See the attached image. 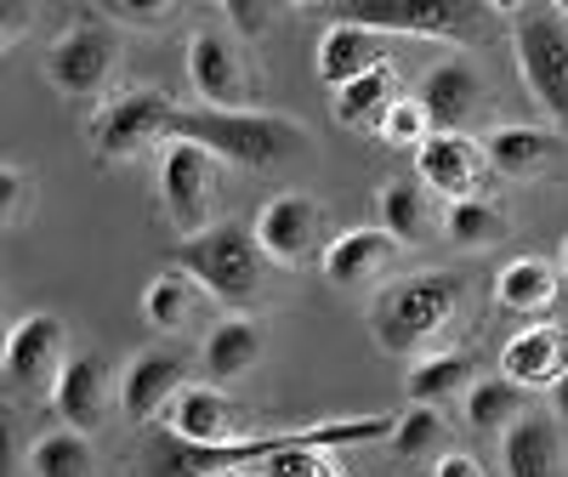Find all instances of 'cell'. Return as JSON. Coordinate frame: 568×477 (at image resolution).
<instances>
[{
    "mask_svg": "<svg viewBox=\"0 0 568 477\" xmlns=\"http://www.w3.org/2000/svg\"><path fill=\"white\" fill-rule=\"evenodd\" d=\"M393 420L398 415H353V420H313V426H291V433H267V438H240V444H187L176 433H149V449H142V477H222V471H251L267 455L291 449V444H324V449H342V444H375V438H393Z\"/></svg>",
    "mask_w": 568,
    "mask_h": 477,
    "instance_id": "6da1fadb",
    "label": "cell"
},
{
    "mask_svg": "<svg viewBox=\"0 0 568 477\" xmlns=\"http://www.w3.org/2000/svg\"><path fill=\"white\" fill-rule=\"evenodd\" d=\"M171 142H194L216 165H240V171H273L313 149L302 120L262 114V109H176Z\"/></svg>",
    "mask_w": 568,
    "mask_h": 477,
    "instance_id": "7a4b0ae2",
    "label": "cell"
},
{
    "mask_svg": "<svg viewBox=\"0 0 568 477\" xmlns=\"http://www.w3.org/2000/svg\"><path fill=\"white\" fill-rule=\"evenodd\" d=\"M176 273H187L227 313H251L267 296V256L245 222H211L176 245Z\"/></svg>",
    "mask_w": 568,
    "mask_h": 477,
    "instance_id": "3957f363",
    "label": "cell"
},
{
    "mask_svg": "<svg viewBox=\"0 0 568 477\" xmlns=\"http://www.w3.org/2000/svg\"><path fill=\"white\" fill-rule=\"evenodd\" d=\"M460 313V278L433 267V273H409V278H393L375 291V313H369V329L387 353L409 358L420 347H433L444 329L455 324Z\"/></svg>",
    "mask_w": 568,
    "mask_h": 477,
    "instance_id": "277c9868",
    "label": "cell"
},
{
    "mask_svg": "<svg viewBox=\"0 0 568 477\" xmlns=\"http://www.w3.org/2000/svg\"><path fill=\"white\" fill-rule=\"evenodd\" d=\"M511 52L529 98L568 125V18L557 7H517L511 12Z\"/></svg>",
    "mask_w": 568,
    "mask_h": 477,
    "instance_id": "5b68a950",
    "label": "cell"
},
{
    "mask_svg": "<svg viewBox=\"0 0 568 477\" xmlns=\"http://www.w3.org/2000/svg\"><path fill=\"white\" fill-rule=\"evenodd\" d=\"M171 120H176V98L142 85V91L109 98L98 114H91L85 136L103 160H136L142 149H154V142H171Z\"/></svg>",
    "mask_w": 568,
    "mask_h": 477,
    "instance_id": "8992f818",
    "label": "cell"
},
{
    "mask_svg": "<svg viewBox=\"0 0 568 477\" xmlns=\"http://www.w3.org/2000/svg\"><path fill=\"white\" fill-rule=\"evenodd\" d=\"M478 7L455 0H347L336 7V23H358L369 34H415V40H471L478 34Z\"/></svg>",
    "mask_w": 568,
    "mask_h": 477,
    "instance_id": "52a82bcc",
    "label": "cell"
},
{
    "mask_svg": "<svg viewBox=\"0 0 568 477\" xmlns=\"http://www.w3.org/2000/svg\"><path fill=\"white\" fill-rule=\"evenodd\" d=\"M69 364V324L58 313H23L0 336V380L18 393H52Z\"/></svg>",
    "mask_w": 568,
    "mask_h": 477,
    "instance_id": "ba28073f",
    "label": "cell"
},
{
    "mask_svg": "<svg viewBox=\"0 0 568 477\" xmlns=\"http://www.w3.org/2000/svg\"><path fill=\"white\" fill-rule=\"evenodd\" d=\"M216 160L194 142H165L160 149V205L171 216V227L182 238H194L211 227V211H216Z\"/></svg>",
    "mask_w": 568,
    "mask_h": 477,
    "instance_id": "9c48e42d",
    "label": "cell"
},
{
    "mask_svg": "<svg viewBox=\"0 0 568 477\" xmlns=\"http://www.w3.org/2000/svg\"><path fill=\"white\" fill-rule=\"evenodd\" d=\"M256 245L267 256V267H307V262H324V211L313 194H273L256 222Z\"/></svg>",
    "mask_w": 568,
    "mask_h": 477,
    "instance_id": "30bf717a",
    "label": "cell"
},
{
    "mask_svg": "<svg viewBox=\"0 0 568 477\" xmlns=\"http://www.w3.org/2000/svg\"><path fill=\"white\" fill-rule=\"evenodd\" d=\"M120 69V34L114 23H74L58 45L52 58H45V80H52L63 98H98V91L114 80Z\"/></svg>",
    "mask_w": 568,
    "mask_h": 477,
    "instance_id": "8fae6325",
    "label": "cell"
},
{
    "mask_svg": "<svg viewBox=\"0 0 568 477\" xmlns=\"http://www.w3.org/2000/svg\"><path fill=\"white\" fill-rule=\"evenodd\" d=\"M187 80L205 109H251V63L227 29H200L187 40Z\"/></svg>",
    "mask_w": 568,
    "mask_h": 477,
    "instance_id": "7c38bea8",
    "label": "cell"
},
{
    "mask_svg": "<svg viewBox=\"0 0 568 477\" xmlns=\"http://www.w3.org/2000/svg\"><path fill=\"white\" fill-rule=\"evenodd\" d=\"M415 165H420V187L426 194H438L449 205L460 200H478V187L489 176V160H484V142L478 136H466V131H433L415 149Z\"/></svg>",
    "mask_w": 568,
    "mask_h": 477,
    "instance_id": "4fadbf2b",
    "label": "cell"
},
{
    "mask_svg": "<svg viewBox=\"0 0 568 477\" xmlns=\"http://www.w3.org/2000/svg\"><path fill=\"white\" fill-rule=\"evenodd\" d=\"M187 387V358L176 347H149L125 364V375L114 380V404L131 426H149L171 409V398Z\"/></svg>",
    "mask_w": 568,
    "mask_h": 477,
    "instance_id": "5bb4252c",
    "label": "cell"
},
{
    "mask_svg": "<svg viewBox=\"0 0 568 477\" xmlns=\"http://www.w3.org/2000/svg\"><path fill=\"white\" fill-rule=\"evenodd\" d=\"M165 433H176V438H187V444H205V449L251 438L240 404H233L222 387H211V380H187V387L171 398V409H165Z\"/></svg>",
    "mask_w": 568,
    "mask_h": 477,
    "instance_id": "9a60e30c",
    "label": "cell"
},
{
    "mask_svg": "<svg viewBox=\"0 0 568 477\" xmlns=\"http://www.w3.org/2000/svg\"><path fill=\"white\" fill-rule=\"evenodd\" d=\"M562 369H568V329L562 324L517 329L500 353V380H511L517 393H551Z\"/></svg>",
    "mask_w": 568,
    "mask_h": 477,
    "instance_id": "2e32d148",
    "label": "cell"
},
{
    "mask_svg": "<svg viewBox=\"0 0 568 477\" xmlns=\"http://www.w3.org/2000/svg\"><path fill=\"white\" fill-rule=\"evenodd\" d=\"M109 398H114V369L98 358V353H69L58 387H52V404H58V420L69 433H91V426H103L109 415Z\"/></svg>",
    "mask_w": 568,
    "mask_h": 477,
    "instance_id": "e0dca14e",
    "label": "cell"
},
{
    "mask_svg": "<svg viewBox=\"0 0 568 477\" xmlns=\"http://www.w3.org/2000/svg\"><path fill=\"white\" fill-rule=\"evenodd\" d=\"M415 103H420L426 120H433V131H466V120L484 109V74L466 58H449L420 80Z\"/></svg>",
    "mask_w": 568,
    "mask_h": 477,
    "instance_id": "ac0fdd59",
    "label": "cell"
},
{
    "mask_svg": "<svg viewBox=\"0 0 568 477\" xmlns=\"http://www.w3.org/2000/svg\"><path fill=\"white\" fill-rule=\"evenodd\" d=\"M500 471L506 477H562V426L557 415H517L500 433Z\"/></svg>",
    "mask_w": 568,
    "mask_h": 477,
    "instance_id": "d6986e66",
    "label": "cell"
},
{
    "mask_svg": "<svg viewBox=\"0 0 568 477\" xmlns=\"http://www.w3.org/2000/svg\"><path fill=\"white\" fill-rule=\"evenodd\" d=\"M387 63H393L387 58V34H369L358 23H329L318 34V80L329 91H342V85H353V80H364L375 69H387Z\"/></svg>",
    "mask_w": 568,
    "mask_h": 477,
    "instance_id": "ffe728a7",
    "label": "cell"
},
{
    "mask_svg": "<svg viewBox=\"0 0 568 477\" xmlns=\"http://www.w3.org/2000/svg\"><path fill=\"white\" fill-rule=\"evenodd\" d=\"M256 364H262V324H256L251 313H222V318L211 324L205 347H200L205 380L227 393V380H245Z\"/></svg>",
    "mask_w": 568,
    "mask_h": 477,
    "instance_id": "44dd1931",
    "label": "cell"
},
{
    "mask_svg": "<svg viewBox=\"0 0 568 477\" xmlns=\"http://www.w3.org/2000/svg\"><path fill=\"white\" fill-rule=\"evenodd\" d=\"M393 256H398V245L382 227H347L342 238L324 245V273H329V284H342V291H369V284L393 267Z\"/></svg>",
    "mask_w": 568,
    "mask_h": 477,
    "instance_id": "7402d4cb",
    "label": "cell"
},
{
    "mask_svg": "<svg viewBox=\"0 0 568 477\" xmlns=\"http://www.w3.org/2000/svg\"><path fill=\"white\" fill-rule=\"evenodd\" d=\"M557 154H562V149H557V136L540 131V125H495V131L484 136V160H489V171H495V176H511V182L540 176Z\"/></svg>",
    "mask_w": 568,
    "mask_h": 477,
    "instance_id": "603a6c76",
    "label": "cell"
},
{
    "mask_svg": "<svg viewBox=\"0 0 568 477\" xmlns=\"http://www.w3.org/2000/svg\"><path fill=\"white\" fill-rule=\"evenodd\" d=\"M557 267L546 256H511L500 273H495V302L511 307V313H546L557 302Z\"/></svg>",
    "mask_w": 568,
    "mask_h": 477,
    "instance_id": "cb8c5ba5",
    "label": "cell"
},
{
    "mask_svg": "<svg viewBox=\"0 0 568 477\" xmlns=\"http://www.w3.org/2000/svg\"><path fill=\"white\" fill-rule=\"evenodd\" d=\"M466 380H478V369H471V353H420L404 375V393L409 404H426L438 409L444 398L466 393Z\"/></svg>",
    "mask_w": 568,
    "mask_h": 477,
    "instance_id": "d4e9b609",
    "label": "cell"
},
{
    "mask_svg": "<svg viewBox=\"0 0 568 477\" xmlns=\"http://www.w3.org/2000/svg\"><path fill=\"white\" fill-rule=\"evenodd\" d=\"M200 302H205L200 284L187 273H176V267H165L160 278H149V291H142V318H149L154 329H165V336H176V329L194 324Z\"/></svg>",
    "mask_w": 568,
    "mask_h": 477,
    "instance_id": "484cf974",
    "label": "cell"
},
{
    "mask_svg": "<svg viewBox=\"0 0 568 477\" xmlns=\"http://www.w3.org/2000/svg\"><path fill=\"white\" fill-rule=\"evenodd\" d=\"M393 103H398V74L387 63V69H375V74H364V80H353V85L336 91V120L347 131H382V120H387Z\"/></svg>",
    "mask_w": 568,
    "mask_h": 477,
    "instance_id": "4316f807",
    "label": "cell"
},
{
    "mask_svg": "<svg viewBox=\"0 0 568 477\" xmlns=\"http://www.w3.org/2000/svg\"><path fill=\"white\" fill-rule=\"evenodd\" d=\"M444 233L455 238V245H466V251H489V245H500V238L511 233V222H506V211L495 205V200H460V205H449L444 211Z\"/></svg>",
    "mask_w": 568,
    "mask_h": 477,
    "instance_id": "83f0119b",
    "label": "cell"
},
{
    "mask_svg": "<svg viewBox=\"0 0 568 477\" xmlns=\"http://www.w3.org/2000/svg\"><path fill=\"white\" fill-rule=\"evenodd\" d=\"M426 187L409 182V176H393L382 187V233L393 238V245H415V238L426 233Z\"/></svg>",
    "mask_w": 568,
    "mask_h": 477,
    "instance_id": "f1b7e54d",
    "label": "cell"
},
{
    "mask_svg": "<svg viewBox=\"0 0 568 477\" xmlns=\"http://www.w3.org/2000/svg\"><path fill=\"white\" fill-rule=\"evenodd\" d=\"M91 466H98V455H91V438L69 433V426L34 438V449H29V471H34V477H91Z\"/></svg>",
    "mask_w": 568,
    "mask_h": 477,
    "instance_id": "f546056e",
    "label": "cell"
},
{
    "mask_svg": "<svg viewBox=\"0 0 568 477\" xmlns=\"http://www.w3.org/2000/svg\"><path fill=\"white\" fill-rule=\"evenodd\" d=\"M524 398L529 393H517L511 380H471L466 387V426H478V433H506V426L524 415Z\"/></svg>",
    "mask_w": 568,
    "mask_h": 477,
    "instance_id": "4dcf8cb0",
    "label": "cell"
},
{
    "mask_svg": "<svg viewBox=\"0 0 568 477\" xmlns=\"http://www.w3.org/2000/svg\"><path fill=\"white\" fill-rule=\"evenodd\" d=\"M256 477H342V460L329 455L324 444H291V449H278L267 455L262 466H251Z\"/></svg>",
    "mask_w": 568,
    "mask_h": 477,
    "instance_id": "1f68e13d",
    "label": "cell"
},
{
    "mask_svg": "<svg viewBox=\"0 0 568 477\" xmlns=\"http://www.w3.org/2000/svg\"><path fill=\"white\" fill-rule=\"evenodd\" d=\"M438 438H444V415L426 409V404H409V409L393 420V449H398L404 460H415V455H426V449H438Z\"/></svg>",
    "mask_w": 568,
    "mask_h": 477,
    "instance_id": "d6a6232c",
    "label": "cell"
},
{
    "mask_svg": "<svg viewBox=\"0 0 568 477\" xmlns=\"http://www.w3.org/2000/svg\"><path fill=\"white\" fill-rule=\"evenodd\" d=\"M375 136H382L387 149H409V154H415L420 142L433 136V120L420 114V103H415V98H398V103L387 109V120H382V131H375Z\"/></svg>",
    "mask_w": 568,
    "mask_h": 477,
    "instance_id": "836d02e7",
    "label": "cell"
},
{
    "mask_svg": "<svg viewBox=\"0 0 568 477\" xmlns=\"http://www.w3.org/2000/svg\"><path fill=\"white\" fill-rule=\"evenodd\" d=\"M222 12H227V23L240 29V34H262V29H267V23H273L284 7H278V0H227Z\"/></svg>",
    "mask_w": 568,
    "mask_h": 477,
    "instance_id": "e575fe53",
    "label": "cell"
},
{
    "mask_svg": "<svg viewBox=\"0 0 568 477\" xmlns=\"http://www.w3.org/2000/svg\"><path fill=\"white\" fill-rule=\"evenodd\" d=\"M29 205V176L18 165H0V227H12Z\"/></svg>",
    "mask_w": 568,
    "mask_h": 477,
    "instance_id": "d590c367",
    "label": "cell"
},
{
    "mask_svg": "<svg viewBox=\"0 0 568 477\" xmlns=\"http://www.w3.org/2000/svg\"><path fill=\"white\" fill-rule=\"evenodd\" d=\"M171 7H160V0H149V7H142V0H114V7H103V18H120V23H160Z\"/></svg>",
    "mask_w": 568,
    "mask_h": 477,
    "instance_id": "8d00e7d4",
    "label": "cell"
},
{
    "mask_svg": "<svg viewBox=\"0 0 568 477\" xmlns=\"http://www.w3.org/2000/svg\"><path fill=\"white\" fill-rule=\"evenodd\" d=\"M433 477H484V466H478V455H466V449H449V455H438Z\"/></svg>",
    "mask_w": 568,
    "mask_h": 477,
    "instance_id": "74e56055",
    "label": "cell"
},
{
    "mask_svg": "<svg viewBox=\"0 0 568 477\" xmlns=\"http://www.w3.org/2000/svg\"><path fill=\"white\" fill-rule=\"evenodd\" d=\"M23 29H29V7H7V0H0V52H7Z\"/></svg>",
    "mask_w": 568,
    "mask_h": 477,
    "instance_id": "f35d334b",
    "label": "cell"
},
{
    "mask_svg": "<svg viewBox=\"0 0 568 477\" xmlns=\"http://www.w3.org/2000/svg\"><path fill=\"white\" fill-rule=\"evenodd\" d=\"M0 477H18V449H12V420L0 415Z\"/></svg>",
    "mask_w": 568,
    "mask_h": 477,
    "instance_id": "ab89813d",
    "label": "cell"
},
{
    "mask_svg": "<svg viewBox=\"0 0 568 477\" xmlns=\"http://www.w3.org/2000/svg\"><path fill=\"white\" fill-rule=\"evenodd\" d=\"M551 409H557V420H568V369L557 375V387H551Z\"/></svg>",
    "mask_w": 568,
    "mask_h": 477,
    "instance_id": "60d3db41",
    "label": "cell"
},
{
    "mask_svg": "<svg viewBox=\"0 0 568 477\" xmlns=\"http://www.w3.org/2000/svg\"><path fill=\"white\" fill-rule=\"evenodd\" d=\"M562 273H568V238H562Z\"/></svg>",
    "mask_w": 568,
    "mask_h": 477,
    "instance_id": "b9f144b4",
    "label": "cell"
},
{
    "mask_svg": "<svg viewBox=\"0 0 568 477\" xmlns=\"http://www.w3.org/2000/svg\"><path fill=\"white\" fill-rule=\"evenodd\" d=\"M222 477H256V471H222Z\"/></svg>",
    "mask_w": 568,
    "mask_h": 477,
    "instance_id": "7bdbcfd3",
    "label": "cell"
},
{
    "mask_svg": "<svg viewBox=\"0 0 568 477\" xmlns=\"http://www.w3.org/2000/svg\"><path fill=\"white\" fill-rule=\"evenodd\" d=\"M0 336H7V329H0Z\"/></svg>",
    "mask_w": 568,
    "mask_h": 477,
    "instance_id": "ee69618b",
    "label": "cell"
}]
</instances>
